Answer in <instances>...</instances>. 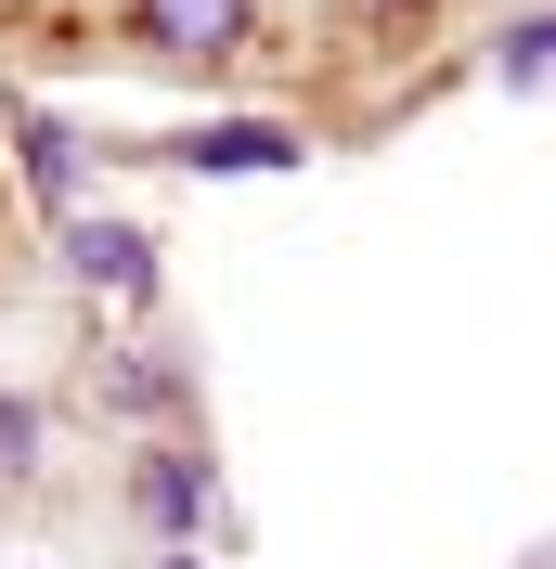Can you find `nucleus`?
<instances>
[{
  "instance_id": "nucleus-1",
  "label": "nucleus",
  "mask_w": 556,
  "mask_h": 569,
  "mask_svg": "<svg viewBox=\"0 0 556 569\" xmlns=\"http://www.w3.org/2000/svg\"><path fill=\"white\" fill-rule=\"evenodd\" d=\"M52 259H66V284H91L105 311H156V233H142L130 208H78V220H52Z\"/></svg>"
},
{
  "instance_id": "nucleus-2",
  "label": "nucleus",
  "mask_w": 556,
  "mask_h": 569,
  "mask_svg": "<svg viewBox=\"0 0 556 569\" xmlns=\"http://www.w3.org/2000/svg\"><path fill=\"white\" fill-rule=\"evenodd\" d=\"M156 156L195 169V181H285V169H311V130H298V117H195V130H169Z\"/></svg>"
},
{
  "instance_id": "nucleus-3",
  "label": "nucleus",
  "mask_w": 556,
  "mask_h": 569,
  "mask_svg": "<svg viewBox=\"0 0 556 569\" xmlns=\"http://www.w3.org/2000/svg\"><path fill=\"white\" fill-rule=\"evenodd\" d=\"M117 27H130V52H156V66H234L246 39H259V0H130Z\"/></svg>"
},
{
  "instance_id": "nucleus-4",
  "label": "nucleus",
  "mask_w": 556,
  "mask_h": 569,
  "mask_svg": "<svg viewBox=\"0 0 556 569\" xmlns=\"http://www.w3.org/2000/svg\"><path fill=\"white\" fill-rule=\"evenodd\" d=\"M0 130H13V181H27V208H39V220H78V208H91V142H78L66 117L0 104Z\"/></svg>"
},
{
  "instance_id": "nucleus-5",
  "label": "nucleus",
  "mask_w": 556,
  "mask_h": 569,
  "mask_svg": "<svg viewBox=\"0 0 556 569\" xmlns=\"http://www.w3.org/2000/svg\"><path fill=\"white\" fill-rule=\"evenodd\" d=\"M208 453H195V440H142L130 453V505H142V531L156 543H208Z\"/></svg>"
},
{
  "instance_id": "nucleus-6",
  "label": "nucleus",
  "mask_w": 556,
  "mask_h": 569,
  "mask_svg": "<svg viewBox=\"0 0 556 569\" xmlns=\"http://www.w3.org/2000/svg\"><path fill=\"white\" fill-rule=\"evenodd\" d=\"M492 78H505V91H544V78H556V13H530V27H505V52H492Z\"/></svg>"
},
{
  "instance_id": "nucleus-7",
  "label": "nucleus",
  "mask_w": 556,
  "mask_h": 569,
  "mask_svg": "<svg viewBox=\"0 0 556 569\" xmlns=\"http://www.w3.org/2000/svg\"><path fill=\"white\" fill-rule=\"evenodd\" d=\"M105 389H117V415H169V401H181V362L130 350V362H117V376H105Z\"/></svg>"
},
{
  "instance_id": "nucleus-8",
  "label": "nucleus",
  "mask_w": 556,
  "mask_h": 569,
  "mask_svg": "<svg viewBox=\"0 0 556 569\" xmlns=\"http://www.w3.org/2000/svg\"><path fill=\"white\" fill-rule=\"evenodd\" d=\"M27 466H39V401L0 389V479H27Z\"/></svg>"
},
{
  "instance_id": "nucleus-9",
  "label": "nucleus",
  "mask_w": 556,
  "mask_h": 569,
  "mask_svg": "<svg viewBox=\"0 0 556 569\" xmlns=\"http://www.w3.org/2000/svg\"><path fill=\"white\" fill-rule=\"evenodd\" d=\"M156 569H208V543H169V557H156Z\"/></svg>"
}]
</instances>
